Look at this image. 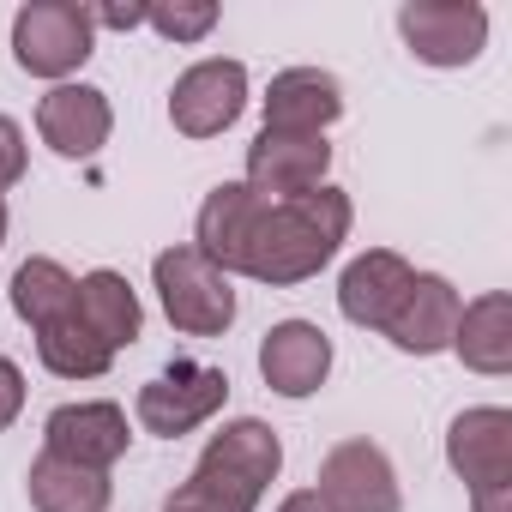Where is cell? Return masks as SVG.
<instances>
[{
	"instance_id": "cell-1",
	"label": "cell",
	"mask_w": 512,
	"mask_h": 512,
	"mask_svg": "<svg viewBox=\"0 0 512 512\" xmlns=\"http://www.w3.org/2000/svg\"><path fill=\"white\" fill-rule=\"evenodd\" d=\"M350 193L344 187H314L302 199H278V205H260V223H253V241H247V260L241 272L253 284H272V290H290V284H308L320 278L338 247L350 241Z\"/></svg>"
},
{
	"instance_id": "cell-2",
	"label": "cell",
	"mask_w": 512,
	"mask_h": 512,
	"mask_svg": "<svg viewBox=\"0 0 512 512\" xmlns=\"http://www.w3.org/2000/svg\"><path fill=\"white\" fill-rule=\"evenodd\" d=\"M278 470H284L278 428L260 422V416H235V422H223L205 440L199 464L163 500V512H260V500L278 482Z\"/></svg>"
},
{
	"instance_id": "cell-3",
	"label": "cell",
	"mask_w": 512,
	"mask_h": 512,
	"mask_svg": "<svg viewBox=\"0 0 512 512\" xmlns=\"http://www.w3.org/2000/svg\"><path fill=\"white\" fill-rule=\"evenodd\" d=\"M97 49V25L85 0H31L13 19V61L31 79L49 85H73V73L91 61Z\"/></svg>"
},
{
	"instance_id": "cell-4",
	"label": "cell",
	"mask_w": 512,
	"mask_h": 512,
	"mask_svg": "<svg viewBox=\"0 0 512 512\" xmlns=\"http://www.w3.org/2000/svg\"><path fill=\"white\" fill-rule=\"evenodd\" d=\"M151 284L163 302V320L187 338H223L235 326V290L229 278L193 247H163L151 260Z\"/></svg>"
},
{
	"instance_id": "cell-5",
	"label": "cell",
	"mask_w": 512,
	"mask_h": 512,
	"mask_svg": "<svg viewBox=\"0 0 512 512\" xmlns=\"http://www.w3.org/2000/svg\"><path fill=\"white\" fill-rule=\"evenodd\" d=\"M229 398V374L211 368V362H193V356H175L157 380L139 386L133 398V422L157 440H181L193 428H205Z\"/></svg>"
},
{
	"instance_id": "cell-6",
	"label": "cell",
	"mask_w": 512,
	"mask_h": 512,
	"mask_svg": "<svg viewBox=\"0 0 512 512\" xmlns=\"http://www.w3.org/2000/svg\"><path fill=\"white\" fill-rule=\"evenodd\" d=\"M398 37L422 67H470L488 49V13L476 0H410L398 7Z\"/></svg>"
},
{
	"instance_id": "cell-7",
	"label": "cell",
	"mask_w": 512,
	"mask_h": 512,
	"mask_svg": "<svg viewBox=\"0 0 512 512\" xmlns=\"http://www.w3.org/2000/svg\"><path fill=\"white\" fill-rule=\"evenodd\" d=\"M326 169H332L326 133H272V127H260L247 145L241 187L260 193L266 205H278V199H302V193L326 187Z\"/></svg>"
},
{
	"instance_id": "cell-8",
	"label": "cell",
	"mask_w": 512,
	"mask_h": 512,
	"mask_svg": "<svg viewBox=\"0 0 512 512\" xmlns=\"http://www.w3.org/2000/svg\"><path fill=\"white\" fill-rule=\"evenodd\" d=\"M247 109V67L241 61H193L175 85H169V121L181 139H217L241 121Z\"/></svg>"
},
{
	"instance_id": "cell-9",
	"label": "cell",
	"mask_w": 512,
	"mask_h": 512,
	"mask_svg": "<svg viewBox=\"0 0 512 512\" xmlns=\"http://www.w3.org/2000/svg\"><path fill=\"white\" fill-rule=\"evenodd\" d=\"M314 482H320L314 494L332 512H398L404 506L398 470H392L386 446H374V440H338L320 458V476Z\"/></svg>"
},
{
	"instance_id": "cell-10",
	"label": "cell",
	"mask_w": 512,
	"mask_h": 512,
	"mask_svg": "<svg viewBox=\"0 0 512 512\" xmlns=\"http://www.w3.org/2000/svg\"><path fill=\"white\" fill-rule=\"evenodd\" d=\"M133 446V428H127V410L109 404V398H79V404H61L49 410L43 422V452L67 458V464H85V470H115Z\"/></svg>"
},
{
	"instance_id": "cell-11",
	"label": "cell",
	"mask_w": 512,
	"mask_h": 512,
	"mask_svg": "<svg viewBox=\"0 0 512 512\" xmlns=\"http://www.w3.org/2000/svg\"><path fill=\"white\" fill-rule=\"evenodd\" d=\"M446 464L470 494L506 488L512 482V410H500V404L458 410L446 428Z\"/></svg>"
},
{
	"instance_id": "cell-12",
	"label": "cell",
	"mask_w": 512,
	"mask_h": 512,
	"mask_svg": "<svg viewBox=\"0 0 512 512\" xmlns=\"http://www.w3.org/2000/svg\"><path fill=\"white\" fill-rule=\"evenodd\" d=\"M458 314H464V296L452 290V278H440V272H416L380 338H386L392 350H404V356H440V350H452Z\"/></svg>"
},
{
	"instance_id": "cell-13",
	"label": "cell",
	"mask_w": 512,
	"mask_h": 512,
	"mask_svg": "<svg viewBox=\"0 0 512 512\" xmlns=\"http://www.w3.org/2000/svg\"><path fill=\"white\" fill-rule=\"evenodd\" d=\"M37 133L55 157L67 163H85L109 145L115 133V109H109V91L97 85H55L43 103H37Z\"/></svg>"
},
{
	"instance_id": "cell-14",
	"label": "cell",
	"mask_w": 512,
	"mask_h": 512,
	"mask_svg": "<svg viewBox=\"0 0 512 512\" xmlns=\"http://www.w3.org/2000/svg\"><path fill=\"white\" fill-rule=\"evenodd\" d=\"M410 278H416V266L404 260V253L368 247V253H356V260L344 266V278H338V314L350 326H362V332H386V320L404 302Z\"/></svg>"
},
{
	"instance_id": "cell-15",
	"label": "cell",
	"mask_w": 512,
	"mask_h": 512,
	"mask_svg": "<svg viewBox=\"0 0 512 512\" xmlns=\"http://www.w3.org/2000/svg\"><path fill=\"white\" fill-rule=\"evenodd\" d=\"M260 374L278 398H314L332 374V338L314 320H278L260 338Z\"/></svg>"
},
{
	"instance_id": "cell-16",
	"label": "cell",
	"mask_w": 512,
	"mask_h": 512,
	"mask_svg": "<svg viewBox=\"0 0 512 512\" xmlns=\"http://www.w3.org/2000/svg\"><path fill=\"white\" fill-rule=\"evenodd\" d=\"M260 193H247L241 181H217L211 193H205V205H199V217H193V253H205V260L223 272V278H235L241 272V260H247V241H253V223H260Z\"/></svg>"
},
{
	"instance_id": "cell-17",
	"label": "cell",
	"mask_w": 512,
	"mask_h": 512,
	"mask_svg": "<svg viewBox=\"0 0 512 512\" xmlns=\"http://www.w3.org/2000/svg\"><path fill=\"white\" fill-rule=\"evenodd\" d=\"M338 115H344V85L326 67H284L266 91L272 133H326Z\"/></svg>"
},
{
	"instance_id": "cell-18",
	"label": "cell",
	"mask_w": 512,
	"mask_h": 512,
	"mask_svg": "<svg viewBox=\"0 0 512 512\" xmlns=\"http://www.w3.org/2000/svg\"><path fill=\"white\" fill-rule=\"evenodd\" d=\"M452 356L470 374H512V296L506 290H482L476 302H464L458 332H452Z\"/></svg>"
},
{
	"instance_id": "cell-19",
	"label": "cell",
	"mask_w": 512,
	"mask_h": 512,
	"mask_svg": "<svg viewBox=\"0 0 512 512\" xmlns=\"http://www.w3.org/2000/svg\"><path fill=\"white\" fill-rule=\"evenodd\" d=\"M73 314H79V326H85L91 338H103L115 356H121L127 344H139V332H145V308H139L133 284H127L121 272H109V266H97V272L79 278Z\"/></svg>"
},
{
	"instance_id": "cell-20",
	"label": "cell",
	"mask_w": 512,
	"mask_h": 512,
	"mask_svg": "<svg viewBox=\"0 0 512 512\" xmlns=\"http://www.w3.org/2000/svg\"><path fill=\"white\" fill-rule=\"evenodd\" d=\"M25 494L37 512H109L115 488L103 470H85V464H67L55 452H37L31 470H25Z\"/></svg>"
},
{
	"instance_id": "cell-21",
	"label": "cell",
	"mask_w": 512,
	"mask_h": 512,
	"mask_svg": "<svg viewBox=\"0 0 512 512\" xmlns=\"http://www.w3.org/2000/svg\"><path fill=\"white\" fill-rule=\"evenodd\" d=\"M7 302H13V314H19L31 332H43V326H55V320L73 314L79 278H73L61 260H49V253H31V260L13 272V284H7Z\"/></svg>"
},
{
	"instance_id": "cell-22",
	"label": "cell",
	"mask_w": 512,
	"mask_h": 512,
	"mask_svg": "<svg viewBox=\"0 0 512 512\" xmlns=\"http://www.w3.org/2000/svg\"><path fill=\"white\" fill-rule=\"evenodd\" d=\"M37 362H43L55 380H103V374L115 368V350H109L103 338H91V332L79 326V314H67V320H55V326L37 332Z\"/></svg>"
},
{
	"instance_id": "cell-23",
	"label": "cell",
	"mask_w": 512,
	"mask_h": 512,
	"mask_svg": "<svg viewBox=\"0 0 512 512\" xmlns=\"http://www.w3.org/2000/svg\"><path fill=\"white\" fill-rule=\"evenodd\" d=\"M217 0H163V7H145V25L163 43H205L217 31Z\"/></svg>"
},
{
	"instance_id": "cell-24",
	"label": "cell",
	"mask_w": 512,
	"mask_h": 512,
	"mask_svg": "<svg viewBox=\"0 0 512 512\" xmlns=\"http://www.w3.org/2000/svg\"><path fill=\"white\" fill-rule=\"evenodd\" d=\"M25 169H31L25 127H19L13 115H0V193H7V187H19V181H25Z\"/></svg>"
},
{
	"instance_id": "cell-25",
	"label": "cell",
	"mask_w": 512,
	"mask_h": 512,
	"mask_svg": "<svg viewBox=\"0 0 512 512\" xmlns=\"http://www.w3.org/2000/svg\"><path fill=\"white\" fill-rule=\"evenodd\" d=\"M25 416V368L13 356H0V434Z\"/></svg>"
},
{
	"instance_id": "cell-26",
	"label": "cell",
	"mask_w": 512,
	"mask_h": 512,
	"mask_svg": "<svg viewBox=\"0 0 512 512\" xmlns=\"http://www.w3.org/2000/svg\"><path fill=\"white\" fill-rule=\"evenodd\" d=\"M91 25L97 31H139L145 7H139V0H127V7H91Z\"/></svg>"
},
{
	"instance_id": "cell-27",
	"label": "cell",
	"mask_w": 512,
	"mask_h": 512,
	"mask_svg": "<svg viewBox=\"0 0 512 512\" xmlns=\"http://www.w3.org/2000/svg\"><path fill=\"white\" fill-rule=\"evenodd\" d=\"M470 512H512V482H506V488H482V494H470Z\"/></svg>"
},
{
	"instance_id": "cell-28",
	"label": "cell",
	"mask_w": 512,
	"mask_h": 512,
	"mask_svg": "<svg viewBox=\"0 0 512 512\" xmlns=\"http://www.w3.org/2000/svg\"><path fill=\"white\" fill-rule=\"evenodd\" d=\"M278 512H332V506H326L314 488H296V494H284V500H278Z\"/></svg>"
},
{
	"instance_id": "cell-29",
	"label": "cell",
	"mask_w": 512,
	"mask_h": 512,
	"mask_svg": "<svg viewBox=\"0 0 512 512\" xmlns=\"http://www.w3.org/2000/svg\"><path fill=\"white\" fill-rule=\"evenodd\" d=\"M7 223H13V217H7V199H0V241H7Z\"/></svg>"
}]
</instances>
